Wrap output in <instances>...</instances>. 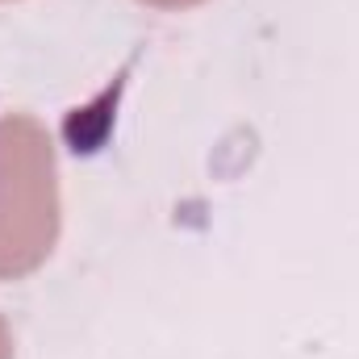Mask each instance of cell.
Wrapping results in <instances>:
<instances>
[{"mask_svg":"<svg viewBox=\"0 0 359 359\" xmlns=\"http://www.w3.org/2000/svg\"><path fill=\"white\" fill-rule=\"evenodd\" d=\"M59 238V184L46 130L25 117H0V280L29 276Z\"/></svg>","mask_w":359,"mask_h":359,"instance_id":"cell-1","label":"cell"},{"mask_svg":"<svg viewBox=\"0 0 359 359\" xmlns=\"http://www.w3.org/2000/svg\"><path fill=\"white\" fill-rule=\"evenodd\" d=\"M142 4H155V8H192V4H205V0H142Z\"/></svg>","mask_w":359,"mask_h":359,"instance_id":"cell-2","label":"cell"},{"mask_svg":"<svg viewBox=\"0 0 359 359\" xmlns=\"http://www.w3.org/2000/svg\"><path fill=\"white\" fill-rule=\"evenodd\" d=\"M0 359H13V334H8L4 318H0Z\"/></svg>","mask_w":359,"mask_h":359,"instance_id":"cell-3","label":"cell"}]
</instances>
